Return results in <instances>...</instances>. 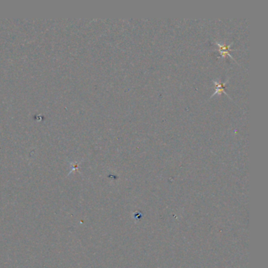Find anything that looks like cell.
<instances>
[{
    "label": "cell",
    "instance_id": "1",
    "mask_svg": "<svg viewBox=\"0 0 268 268\" xmlns=\"http://www.w3.org/2000/svg\"><path fill=\"white\" fill-rule=\"evenodd\" d=\"M216 44L219 47V52H220V54L222 57H225L226 55H228L229 57H233L230 53V51H232V50H230V46H231V44L226 45V44H221V43H216Z\"/></svg>",
    "mask_w": 268,
    "mask_h": 268
},
{
    "label": "cell",
    "instance_id": "2",
    "mask_svg": "<svg viewBox=\"0 0 268 268\" xmlns=\"http://www.w3.org/2000/svg\"><path fill=\"white\" fill-rule=\"evenodd\" d=\"M215 84H216V91L215 92L214 95H216V94H220V93H224L225 95H227V93L225 92V84L226 83H218V82H215Z\"/></svg>",
    "mask_w": 268,
    "mask_h": 268
}]
</instances>
